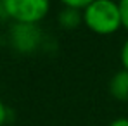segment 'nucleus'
Listing matches in <instances>:
<instances>
[{
  "instance_id": "1",
  "label": "nucleus",
  "mask_w": 128,
  "mask_h": 126,
  "mask_svg": "<svg viewBox=\"0 0 128 126\" xmlns=\"http://www.w3.org/2000/svg\"><path fill=\"white\" fill-rule=\"evenodd\" d=\"M83 26L95 35H114L123 28L118 0H94L83 9Z\"/></svg>"
},
{
  "instance_id": "2",
  "label": "nucleus",
  "mask_w": 128,
  "mask_h": 126,
  "mask_svg": "<svg viewBox=\"0 0 128 126\" xmlns=\"http://www.w3.org/2000/svg\"><path fill=\"white\" fill-rule=\"evenodd\" d=\"M50 9L52 0H0V14L19 24H40Z\"/></svg>"
},
{
  "instance_id": "3",
  "label": "nucleus",
  "mask_w": 128,
  "mask_h": 126,
  "mask_svg": "<svg viewBox=\"0 0 128 126\" xmlns=\"http://www.w3.org/2000/svg\"><path fill=\"white\" fill-rule=\"evenodd\" d=\"M9 42L19 54H35L43 43V31L38 24L12 22L9 29Z\"/></svg>"
},
{
  "instance_id": "4",
  "label": "nucleus",
  "mask_w": 128,
  "mask_h": 126,
  "mask_svg": "<svg viewBox=\"0 0 128 126\" xmlns=\"http://www.w3.org/2000/svg\"><path fill=\"white\" fill-rule=\"evenodd\" d=\"M109 93L120 102H128V71L120 69L109 80Z\"/></svg>"
},
{
  "instance_id": "5",
  "label": "nucleus",
  "mask_w": 128,
  "mask_h": 126,
  "mask_svg": "<svg viewBox=\"0 0 128 126\" xmlns=\"http://www.w3.org/2000/svg\"><path fill=\"white\" fill-rule=\"evenodd\" d=\"M57 22L62 29H76L83 24V10L71 9V7H62L57 14Z\"/></svg>"
},
{
  "instance_id": "6",
  "label": "nucleus",
  "mask_w": 128,
  "mask_h": 126,
  "mask_svg": "<svg viewBox=\"0 0 128 126\" xmlns=\"http://www.w3.org/2000/svg\"><path fill=\"white\" fill-rule=\"evenodd\" d=\"M62 7H71V9H78V10H83L85 7H88L94 0H57Z\"/></svg>"
},
{
  "instance_id": "7",
  "label": "nucleus",
  "mask_w": 128,
  "mask_h": 126,
  "mask_svg": "<svg viewBox=\"0 0 128 126\" xmlns=\"http://www.w3.org/2000/svg\"><path fill=\"white\" fill-rule=\"evenodd\" d=\"M118 5H120V12H121L123 29L128 31V0H118Z\"/></svg>"
},
{
  "instance_id": "8",
  "label": "nucleus",
  "mask_w": 128,
  "mask_h": 126,
  "mask_svg": "<svg viewBox=\"0 0 128 126\" xmlns=\"http://www.w3.org/2000/svg\"><path fill=\"white\" fill-rule=\"evenodd\" d=\"M120 61H121V69L128 71V38L123 42L121 50H120Z\"/></svg>"
},
{
  "instance_id": "9",
  "label": "nucleus",
  "mask_w": 128,
  "mask_h": 126,
  "mask_svg": "<svg viewBox=\"0 0 128 126\" xmlns=\"http://www.w3.org/2000/svg\"><path fill=\"white\" fill-rule=\"evenodd\" d=\"M7 118H9V109H7V105L4 104V100L0 99V126H5Z\"/></svg>"
},
{
  "instance_id": "10",
  "label": "nucleus",
  "mask_w": 128,
  "mask_h": 126,
  "mask_svg": "<svg viewBox=\"0 0 128 126\" xmlns=\"http://www.w3.org/2000/svg\"><path fill=\"white\" fill-rule=\"evenodd\" d=\"M107 126H128V118H116Z\"/></svg>"
}]
</instances>
